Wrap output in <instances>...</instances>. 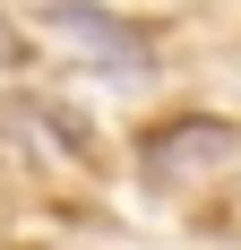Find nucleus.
Instances as JSON below:
<instances>
[{
  "mask_svg": "<svg viewBox=\"0 0 241 250\" xmlns=\"http://www.w3.org/2000/svg\"><path fill=\"white\" fill-rule=\"evenodd\" d=\"M52 26H60L69 43H86L95 61H112V69H146V35H129V26H120L112 9H86V0H60V9H52Z\"/></svg>",
  "mask_w": 241,
  "mask_h": 250,
  "instance_id": "f257e3e1",
  "label": "nucleus"
},
{
  "mask_svg": "<svg viewBox=\"0 0 241 250\" xmlns=\"http://www.w3.org/2000/svg\"><path fill=\"white\" fill-rule=\"evenodd\" d=\"M198 155H233V129L224 121H181V129H155L146 138V164H164V173H181Z\"/></svg>",
  "mask_w": 241,
  "mask_h": 250,
  "instance_id": "f03ea898",
  "label": "nucleus"
},
{
  "mask_svg": "<svg viewBox=\"0 0 241 250\" xmlns=\"http://www.w3.org/2000/svg\"><path fill=\"white\" fill-rule=\"evenodd\" d=\"M18 61H26V35H18L9 18H0V69H18Z\"/></svg>",
  "mask_w": 241,
  "mask_h": 250,
  "instance_id": "7ed1b4c3",
  "label": "nucleus"
}]
</instances>
